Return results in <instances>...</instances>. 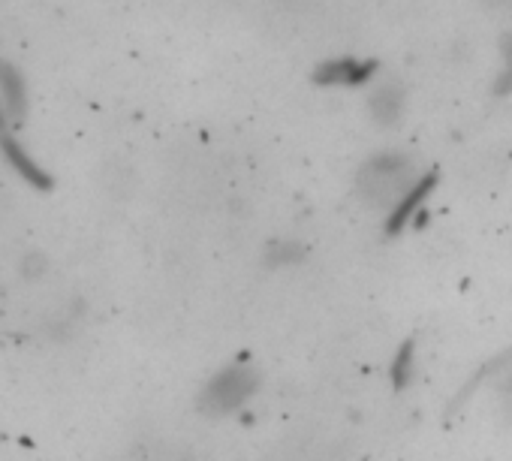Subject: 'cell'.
<instances>
[{
    "mask_svg": "<svg viewBox=\"0 0 512 461\" xmlns=\"http://www.w3.org/2000/svg\"><path fill=\"white\" fill-rule=\"evenodd\" d=\"M419 181L416 163L401 151H383L365 160L359 169V193L371 205L392 208Z\"/></svg>",
    "mask_w": 512,
    "mask_h": 461,
    "instance_id": "6da1fadb",
    "label": "cell"
},
{
    "mask_svg": "<svg viewBox=\"0 0 512 461\" xmlns=\"http://www.w3.org/2000/svg\"><path fill=\"white\" fill-rule=\"evenodd\" d=\"M0 124H4V121H0Z\"/></svg>",
    "mask_w": 512,
    "mask_h": 461,
    "instance_id": "8fae6325",
    "label": "cell"
},
{
    "mask_svg": "<svg viewBox=\"0 0 512 461\" xmlns=\"http://www.w3.org/2000/svg\"><path fill=\"white\" fill-rule=\"evenodd\" d=\"M0 88L7 91V109L10 112H22L25 109L22 82H19V73L13 67H0Z\"/></svg>",
    "mask_w": 512,
    "mask_h": 461,
    "instance_id": "8992f818",
    "label": "cell"
},
{
    "mask_svg": "<svg viewBox=\"0 0 512 461\" xmlns=\"http://www.w3.org/2000/svg\"><path fill=\"white\" fill-rule=\"evenodd\" d=\"M4 148H7V154H10L13 166H16V169H19V172H22L25 178L37 181V184H40V181L46 178V175L40 172V166H34V163H31V157H28V154H25V151H22L19 145H13V142H4Z\"/></svg>",
    "mask_w": 512,
    "mask_h": 461,
    "instance_id": "ba28073f",
    "label": "cell"
},
{
    "mask_svg": "<svg viewBox=\"0 0 512 461\" xmlns=\"http://www.w3.org/2000/svg\"><path fill=\"white\" fill-rule=\"evenodd\" d=\"M368 109L377 124H395L404 112V88L395 82H383L371 91Z\"/></svg>",
    "mask_w": 512,
    "mask_h": 461,
    "instance_id": "5b68a950",
    "label": "cell"
},
{
    "mask_svg": "<svg viewBox=\"0 0 512 461\" xmlns=\"http://www.w3.org/2000/svg\"><path fill=\"white\" fill-rule=\"evenodd\" d=\"M374 70H377V64H371V61H359V58H332V61H326L317 73H314V79L320 82V85H365L371 76H374Z\"/></svg>",
    "mask_w": 512,
    "mask_h": 461,
    "instance_id": "3957f363",
    "label": "cell"
},
{
    "mask_svg": "<svg viewBox=\"0 0 512 461\" xmlns=\"http://www.w3.org/2000/svg\"><path fill=\"white\" fill-rule=\"evenodd\" d=\"M410 368H413V347L407 344V347L401 350V356L395 359V377H398V383H404V380L410 377Z\"/></svg>",
    "mask_w": 512,
    "mask_h": 461,
    "instance_id": "30bf717a",
    "label": "cell"
},
{
    "mask_svg": "<svg viewBox=\"0 0 512 461\" xmlns=\"http://www.w3.org/2000/svg\"><path fill=\"white\" fill-rule=\"evenodd\" d=\"M299 257H302V251H299L296 245H290V242H284V245H272V248H269V254H266L269 266H278V263H293V260H299Z\"/></svg>",
    "mask_w": 512,
    "mask_h": 461,
    "instance_id": "9c48e42d",
    "label": "cell"
},
{
    "mask_svg": "<svg viewBox=\"0 0 512 461\" xmlns=\"http://www.w3.org/2000/svg\"><path fill=\"white\" fill-rule=\"evenodd\" d=\"M497 94H512V37H503L500 43V73H497Z\"/></svg>",
    "mask_w": 512,
    "mask_h": 461,
    "instance_id": "52a82bcc",
    "label": "cell"
},
{
    "mask_svg": "<svg viewBox=\"0 0 512 461\" xmlns=\"http://www.w3.org/2000/svg\"><path fill=\"white\" fill-rule=\"evenodd\" d=\"M434 184H437V175L434 172H428V175H419V181L389 208V229L392 233H398L401 226H407L410 220H413V214L422 208V202L431 196V190H434Z\"/></svg>",
    "mask_w": 512,
    "mask_h": 461,
    "instance_id": "277c9868",
    "label": "cell"
},
{
    "mask_svg": "<svg viewBox=\"0 0 512 461\" xmlns=\"http://www.w3.org/2000/svg\"><path fill=\"white\" fill-rule=\"evenodd\" d=\"M256 383H260V380H256V371H253V368H244V365L226 368V371H220V374L202 389L199 404H202L205 413H229V410L241 407V404L253 395Z\"/></svg>",
    "mask_w": 512,
    "mask_h": 461,
    "instance_id": "7a4b0ae2",
    "label": "cell"
}]
</instances>
